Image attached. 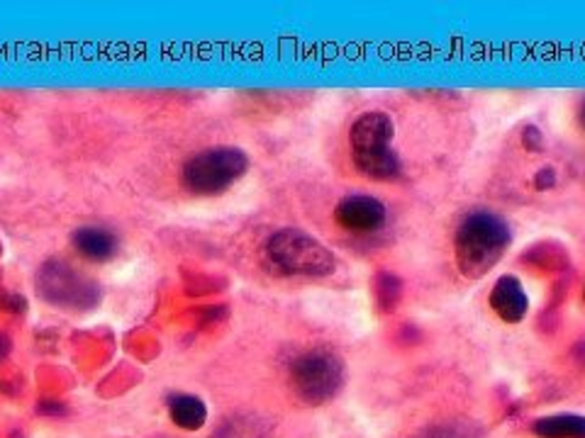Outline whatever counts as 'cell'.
<instances>
[{
  "label": "cell",
  "mask_w": 585,
  "mask_h": 438,
  "mask_svg": "<svg viewBox=\"0 0 585 438\" xmlns=\"http://www.w3.org/2000/svg\"><path fill=\"white\" fill-rule=\"evenodd\" d=\"M510 227L503 217L493 212H476L466 217L457 229L453 239V251H457V265L461 275L479 280L495 263L503 259L505 249L510 247Z\"/></svg>",
  "instance_id": "1"
},
{
  "label": "cell",
  "mask_w": 585,
  "mask_h": 438,
  "mask_svg": "<svg viewBox=\"0 0 585 438\" xmlns=\"http://www.w3.org/2000/svg\"><path fill=\"white\" fill-rule=\"evenodd\" d=\"M267 261L276 273L325 278L334 273L332 251L301 229H281L267 241Z\"/></svg>",
  "instance_id": "2"
},
{
  "label": "cell",
  "mask_w": 585,
  "mask_h": 438,
  "mask_svg": "<svg viewBox=\"0 0 585 438\" xmlns=\"http://www.w3.org/2000/svg\"><path fill=\"white\" fill-rule=\"evenodd\" d=\"M249 168V158L234 146H215L190 156L184 166V186L196 195H220Z\"/></svg>",
  "instance_id": "3"
},
{
  "label": "cell",
  "mask_w": 585,
  "mask_h": 438,
  "mask_svg": "<svg viewBox=\"0 0 585 438\" xmlns=\"http://www.w3.org/2000/svg\"><path fill=\"white\" fill-rule=\"evenodd\" d=\"M291 385L305 405H325L339 395L344 385V363L332 351H305L291 363Z\"/></svg>",
  "instance_id": "4"
},
{
  "label": "cell",
  "mask_w": 585,
  "mask_h": 438,
  "mask_svg": "<svg viewBox=\"0 0 585 438\" xmlns=\"http://www.w3.org/2000/svg\"><path fill=\"white\" fill-rule=\"evenodd\" d=\"M40 288L46 300L56 304H81L88 307L95 300V285L86 283L81 275H76L66 263H50L42 268Z\"/></svg>",
  "instance_id": "5"
},
{
  "label": "cell",
  "mask_w": 585,
  "mask_h": 438,
  "mask_svg": "<svg viewBox=\"0 0 585 438\" xmlns=\"http://www.w3.org/2000/svg\"><path fill=\"white\" fill-rule=\"evenodd\" d=\"M334 219L346 231H362V234H366V231H376L386 222V205L372 198V195H349V198H344L337 205Z\"/></svg>",
  "instance_id": "6"
},
{
  "label": "cell",
  "mask_w": 585,
  "mask_h": 438,
  "mask_svg": "<svg viewBox=\"0 0 585 438\" xmlns=\"http://www.w3.org/2000/svg\"><path fill=\"white\" fill-rule=\"evenodd\" d=\"M393 119L386 113H366L352 125L349 142H352V154L362 152H376L386 149L393 142Z\"/></svg>",
  "instance_id": "7"
},
{
  "label": "cell",
  "mask_w": 585,
  "mask_h": 438,
  "mask_svg": "<svg viewBox=\"0 0 585 438\" xmlns=\"http://www.w3.org/2000/svg\"><path fill=\"white\" fill-rule=\"evenodd\" d=\"M491 307L505 324H520L530 312V298L515 275L498 278L491 290Z\"/></svg>",
  "instance_id": "8"
},
{
  "label": "cell",
  "mask_w": 585,
  "mask_h": 438,
  "mask_svg": "<svg viewBox=\"0 0 585 438\" xmlns=\"http://www.w3.org/2000/svg\"><path fill=\"white\" fill-rule=\"evenodd\" d=\"M352 158H354L356 170L372 180H396L403 170L400 158L396 152L390 149V146H386V149H376V152L352 154Z\"/></svg>",
  "instance_id": "9"
},
{
  "label": "cell",
  "mask_w": 585,
  "mask_h": 438,
  "mask_svg": "<svg viewBox=\"0 0 585 438\" xmlns=\"http://www.w3.org/2000/svg\"><path fill=\"white\" fill-rule=\"evenodd\" d=\"M74 247L88 261H107L117 251V239L113 231L101 227H81L74 234Z\"/></svg>",
  "instance_id": "10"
},
{
  "label": "cell",
  "mask_w": 585,
  "mask_h": 438,
  "mask_svg": "<svg viewBox=\"0 0 585 438\" xmlns=\"http://www.w3.org/2000/svg\"><path fill=\"white\" fill-rule=\"evenodd\" d=\"M169 414L176 426L186 431H198L208 419V407L196 395H174L169 399Z\"/></svg>",
  "instance_id": "11"
},
{
  "label": "cell",
  "mask_w": 585,
  "mask_h": 438,
  "mask_svg": "<svg viewBox=\"0 0 585 438\" xmlns=\"http://www.w3.org/2000/svg\"><path fill=\"white\" fill-rule=\"evenodd\" d=\"M534 434L540 438H585V417L554 414V417L534 421Z\"/></svg>",
  "instance_id": "12"
},
{
  "label": "cell",
  "mask_w": 585,
  "mask_h": 438,
  "mask_svg": "<svg viewBox=\"0 0 585 438\" xmlns=\"http://www.w3.org/2000/svg\"><path fill=\"white\" fill-rule=\"evenodd\" d=\"M522 261L540 268V271H561V268H566L568 263V253L561 243L542 241L534 243V247L522 255Z\"/></svg>",
  "instance_id": "13"
},
{
  "label": "cell",
  "mask_w": 585,
  "mask_h": 438,
  "mask_svg": "<svg viewBox=\"0 0 585 438\" xmlns=\"http://www.w3.org/2000/svg\"><path fill=\"white\" fill-rule=\"evenodd\" d=\"M403 298V283L398 275H393L388 271H380L376 275V300L378 307L384 312H393L398 307V302Z\"/></svg>",
  "instance_id": "14"
},
{
  "label": "cell",
  "mask_w": 585,
  "mask_h": 438,
  "mask_svg": "<svg viewBox=\"0 0 585 438\" xmlns=\"http://www.w3.org/2000/svg\"><path fill=\"white\" fill-rule=\"evenodd\" d=\"M522 144H524V149H527V152H540L542 144H544L540 127H534V125L524 127L522 129Z\"/></svg>",
  "instance_id": "15"
},
{
  "label": "cell",
  "mask_w": 585,
  "mask_h": 438,
  "mask_svg": "<svg viewBox=\"0 0 585 438\" xmlns=\"http://www.w3.org/2000/svg\"><path fill=\"white\" fill-rule=\"evenodd\" d=\"M556 186V170L554 168H542L534 176V188L536 190H552Z\"/></svg>",
  "instance_id": "16"
},
{
  "label": "cell",
  "mask_w": 585,
  "mask_h": 438,
  "mask_svg": "<svg viewBox=\"0 0 585 438\" xmlns=\"http://www.w3.org/2000/svg\"><path fill=\"white\" fill-rule=\"evenodd\" d=\"M38 409H40L42 414H44V411H52V414H62V411H64V407H62V405L56 407V401H44V405H40Z\"/></svg>",
  "instance_id": "17"
},
{
  "label": "cell",
  "mask_w": 585,
  "mask_h": 438,
  "mask_svg": "<svg viewBox=\"0 0 585 438\" xmlns=\"http://www.w3.org/2000/svg\"><path fill=\"white\" fill-rule=\"evenodd\" d=\"M8 351H10V341L6 336H0V358H3Z\"/></svg>",
  "instance_id": "18"
},
{
  "label": "cell",
  "mask_w": 585,
  "mask_h": 438,
  "mask_svg": "<svg viewBox=\"0 0 585 438\" xmlns=\"http://www.w3.org/2000/svg\"><path fill=\"white\" fill-rule=\"evenodd\" d=\"M578 119H581V127L585 129V101H583V105H581V113H578Z\"/></svg>",
  "instance_id": "19"
},
{
  "label": "cell",
  "mask_w": 585,
  "mask_h": 438,
  "mask_svg": "<svg viewBox=\"0 0 585 438\" xmlns=\"http://www.w3.org/2000/svg\"><path fill=\"white\" fill-rule=\"evenodd\" d=\"M583 300H585V290H583Z\"/></svg>",
  "instance_id": "20"
}]
</instances>
